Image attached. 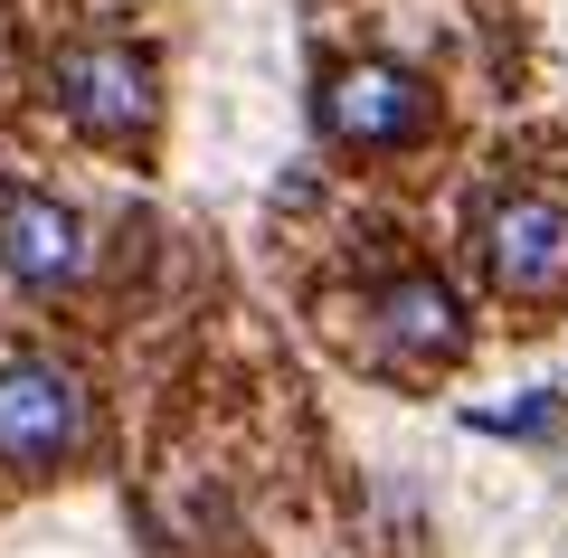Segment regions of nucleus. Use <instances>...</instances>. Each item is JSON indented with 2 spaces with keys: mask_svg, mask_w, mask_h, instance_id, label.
Segmentation results:
<instances>
[{
  "mask_svg": "<svg viewBox=\"0 0 568 558\" xmlns=\"http://www.w3.org/2000/svg\"><path fill=\"white\" fill-rule=\"evenodd\" d=\"M48 85H58L67 123H85L95 142H133L142 123L162 114V77H152V58L133 39H77Z\"/></svg>",
  "mask_w": 568,
  "mask_h": 558,
  "instance_id": "nucleus-1",
  "label": "nucleus"
},
{
  "mask_svg": "<svg viewBox=\"0 0 568 558\" xmlns=\"http://www.w3.org/2000/svg\"><path fill=\"white\" fill-rule=\"evenodd\" d=\"M85 445V388L67 379L58 359H10L0 369V464L48 474Z\"/></svg>",
  "mask_w": 568,
  "mask_h": 558,
  "instance_id": "nucleus-2",
  "label": "nucleus"
},
{
  "mask_svg": "<svg viewBox=\"0 0 568 558\" xmlns=\"http://www.w3.org/2000/svg\"><path fill=\"white\" fill-rule=\"evenodd\" d=\"M323 123L351 152H398V142L426 133V85L407 77V67H388V58H351V67H332V85H323Z\"/></svg>",
  "mask_w": 568,
  "mask_h": 558,
  "instance_id": "nucleus-3",
  "label": "nucleus"
},
{
  "mask_svg": "<svg viewBox=\"0 0 568 558\" xmlns=\"http://www.w3.org/2000/svg\"><path fill=\"white\" fill-rule=\"evenodd\" d=\"M0 275L29 284V294H58L85 275V219L48 190H10L0 200Z\"/></svg>",
  "mask_w": 568,
  "mask_h": 558,
  "instance_id": "nucleus-4",
  "label": "nucleus"
},
{
  "mask_svg": "<svg viewBox=\"0 0 568 558\" xmlns=\"http://www.w3.org/2000/svg\"><path fill=\"white\" fill-rule=\"evenodd\" d=\"M559 256H568V219L549 200H493V219H484V265L511 284V294H540L549 275H559Z\"/></svg>",
  "mask_w": 568,
  "mask_h": 558,
  "instance_id": "nucleus-5",
  "label": "nucleus"
},
{
  "mask_svg": "<svg viewBox=\"0 0 568 558\" xmlns=\"http://www.w3.org/2000/svg\"><path fill=\"white\" fill-rule=\"evenodd\" d=\"M379 332L398 341V351H426V359H446L455 341H465V303L446 294L436 275H398V284H379Z\"/></svg>",
  "mask_w": 568,
  "mask_h": 558,
  "instance_id": "nucleus-6",
  "label": "nucleus"
}]
</instances>
